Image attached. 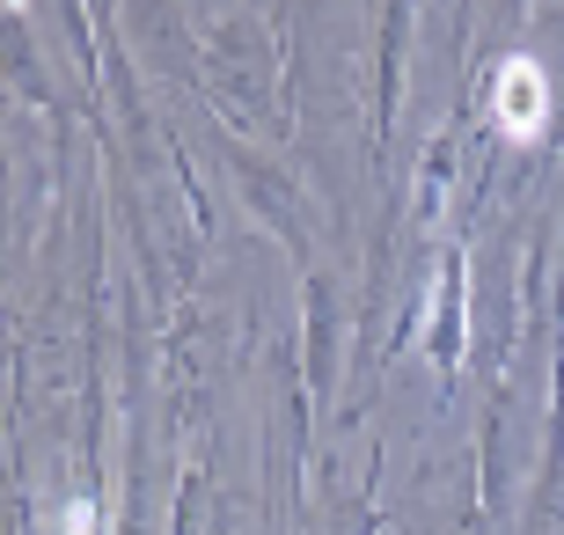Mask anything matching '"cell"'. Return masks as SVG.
I'll list each match as a JSON object with an SVG mask.
<instances>
[{"mask_svg": "<svg viewBox=\"0 0 564 535\" xmlns=\"http://www.w3.org/2000/svg\"><path fill=\"white\" fill-rule=\"evenodd\" d=\"M543 110H550V88H543V74H535V60H506L499 74H491V118H499L513 140H528V132L543 125Z\"/></svg>", "mask_w": 564, "mask_h": 535, "instance_id": "obj_1", "label": "cell"}, {"mask_svg": "<svg viewBox=\"0 0 564 535\" xmlns=\"http://www.w3.org/2000/svg\"><path fill=\"white\" fill-rule=\"evenodd\" d=\"M66 535H96V514L88 506H66Z\"/></svg>", "mask_w": 564, "mask_h": 535, "instance_id": "obj_2", "label": "cell"}]
</instances>
